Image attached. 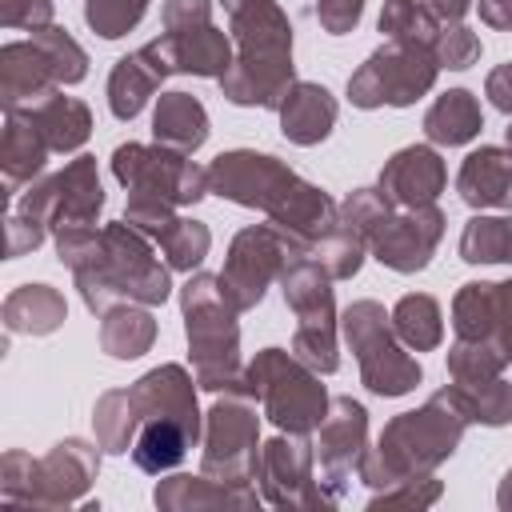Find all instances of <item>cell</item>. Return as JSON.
I'll list each match as a JSON object with an SVG mask.
<instances>
[{
    "label": "cell",
    "instance_id": "obj_15",
    "mask_svg": "<svg viewBox=\"0 0 512 512\" xmlns=\"http://www.w3.org/2000/svg\"><path fill=\"white\" fill-rule=\"evenodd\" d=\"M292 180H296V172L280 156L256 152V148H232L208 164V192L212 196L232 200L240 208H260V212H268Z\"/></svg>",
    "mask_w": 512,
    "mask_h": 512
},
{
    "label": "cell",
    "instance_id": "obj_26",
    "mask_svg": "<svg viewBox=\"0 0 512 512\" xmlns=\"http://www.w3.org/2000/svg\"><path fill=\"white\" fill-rule=\"evenodd\" d=\"M20 116L44 136V144L52 152H80L92 136V112L84 100L76 96H64V88L48 92L44 100L20 108Z\"/></svg>",
    "mask_w": 512,
    "mask_h": 512
},
{
    "label": "cell",
    "instance_id": "obj_44",
    "mask_svg": "<svg viewBox=\"0 0 512 512\" xmlns=\"http://www.w3.org/2000/svg\"><path fill=\"white\" fill-rule=\"evenodd\" d=\"M392 200L380 192V188H352L348 196H344V204H340V216H344V224L348 228H356L360 236H364V244L372 240V232L392 216Z\"/></svg>",
    "mask_w": 512,
    "mask_h": 512
},
{
    "label": "cell",
    "instance_id": "obj_23",
    "mask_svg": "<svg viewBox=\"0 0 512 512\" xmlns=\"http://www.w3.org/2000/svg\"><path fill=\"white\" fill-rule=\"evenodd\" d=\"M264 496H256V488H236V484H220L212 476H164L152 488V504L160 512H216V508H240L252 512L260 508Z\"/></svg>",
    "mask_w": 512,
    "mask_h": 512
},
{
    "label": "cell",
    "instance_id": "obj_35",
    "mask_svg": "<svg viewBox=\"0 0 512 512\" xmlns=\"http://www.w3.org/2000/svg\"><path fill=\"white\" fill-rule=\"evenodd\" d=\"M92 428H96V444L108 456L132 452V440H136V428H140V412L132 404V392L128 388H108L92 408Z\"/></svg>",
    "mask_w": 512,
    "mask_h": 512
},
{
    "label": "cell",
    "instance_id": "obj_56",
    "mask_svg": "<svg viewBox=\"0 0 512 512\" xmlns=\"http://www.w3.org/2000/svg\"><path fill=\"white\" fill-rule=\"evenodd\" d=\"M496 504H500L504 512H512V468L504 472V480H500V488H496Z\"/></svg>",
    "mask_w": 512,
    "mask_h": 512
},
{
    "label": "cell",
    "instance_id": "obj_54",
    "mask_svg": "<svg viewBox=\"0 0 512 512\" xmlns=\"http://www.w3.org/2000/svg\"><path fill=\"white\" fill-rule=\"evenodd\" d=\"M480 20L496 32H512V0H476Z\"/></svg>",
    "mask_w": 512,
    "mask_h": 512
},
{
    "label": "cell",
    "instance_id": "obj_5",
    "mask_svg": "<svg viewBox=\"0 0 512 512\" xmlns=\"http://www.w3.org/2000/svg\"><path fill=\"white\" fill-rule=\"evenodd\" d=\"M228 392L260 400L264 416L280 432H300V436H312L320 428V420L328 416V400H332L320 384V372L284 348H260L240 368V380Z\"/></svg>",
    "mask_w": 512,
    "mask_h": 512
},
{
    "label": "cell",
    "instance_id": "obj_46",
    "mask_svg": "<svg viewBox=\"0 0 512 512\" xmlns=\"http://www.w3.org/2000/svg\"><path fill=\"white\" fill-rule=\"evenodd\" d=\"M440 492H444V484L428 472V476H408V480H400V484H392V488H380V492H372V500H368V508L376 512V508H392V504H404V508H432L436 500H440Z\"/></svg>",
    "mask_w": 512,
    "mask_h": 512
},
{
    "label": "cell",
    "instance_id": "obj_57",
    "mask_svg": "<svg viewBox=\"0 0 512 512\" xmlns=\"http://www.w3.org/2000/svg\"><path fill=\"white\" fill-rule=\"evenodd\" d=\"M504 140H508V152H512V124H508V132H504Z\"/></svg>",
    "mask_w": 512,
    "mask_h": 512
},
{
    "label": "cell",
    "instance_id": "obj_41",
    "mask_svg": "<svg viewBox=\"0 0 512 512\" xmlns=\"http://www.w3.org/2000/svg\"><path fill=\"white\" fill-rule=\"evenodd\" d=\"M148 12V0H84V20L100 40L128 36Z\"/></svg>",
    "mask_w": 512,
    "mask_h": 512
},
{
    "label": "cell",
    "instance_id": "obj_18",
    "mask_svg": "<svg viewBox=\"0 0 512 512\" xmlns=\"http://www.w3.org/2000/svg\"><path fill=\"white\" fill-rule=\"evenodd\" d=\"M100 472V452L96 444L68 436L60 444H52L40 460H36V480H32V496L28 508H72L84 500V492L96 484Z\"/></svg>",
    "mask_w": 512,
    "mask_h": 512
},
{
    "label": "cell",
    "instance_id": "obj_42",
    "mask_svg": "<svg viewBox=\"0 0 512 512\" xmlns=\"http://www.w3.org/2000/svg\"><path fill=\"white\" fill-rule=\"evenodd\" d=\"M36 36V44L48 52V60H52V68H56V80H60V88H68V84H80L84 76H88V52L68 36V28H56V24H48V28H40V32H32Z\"/></svg>",
    "mask_w": 512,
    "mask_h": 512
},
{
    "label": "cell",
    "instance_id": "obj_1",
    "mask_svg": "<svg viewBox=\"0 0 512 512\" xmlns=\"http://www.w3.org/2000/svg\"><path fill=\"white\" fill-rule=\"evenodd\" d=\"M60 264L72 272L80 300L92 316L116 304H164L172 296L168 260L156 256V240L136 232L124 216L112 224H76L52 236Z\"/></svg>",
    "mask_w": 512,
    "mask_h": 512
},
{
    "label": "cell",
    "instance_id": "obj_37",
    "mask_svg": "<svg viewBox=\"0 0 512 512\" xmlns=\"http://www.w3.org/2000/svg\"><path fill=\"white\" fill-rule=\"evenodd\" d=\"M464 264H512V212L508 216H472L460 232Z\"/></svg>",
    "mask_w": 512,
    "mask_h": 512
},
{
    "label": "cell",
    "instance_id": "obj_20",
    "mask_svg": "<svg viewBox=\"0 0 512 512\" xmlns=\"http://www.w3.org/2000/svg\"><path fill=\"white\" fill-rule=\"evenodd\" d=\"M196 376L184 364H160L152 372H144L128 392L132 404L140 412V420H176L192 432V440L204 436V416L196 404Z\"/></svg>",
    "mask_w": 512,
    "mask_h": 512
},
{
    "label": "cell",
    "instance_id": "obj_47",
    "mask_svg": "<svg viewBox=\"0 0 512 512\" xmlns=\"http://www.w3.org/2000/svg\"><path fill=\"white\" fill-rule=\"evenodd\" d=\"M32 480H36V460L28 452H20V448H8L4 460H0V496H4V504L28 508Z\"/></svg>",
    "mask_w": 512,
    "mask_h": 512
},
{
    "label": "cell",
    "instance_id": "obj_21",
    "mask_svg": "<svg viewBox=\"0 0 512 512\" xmlns=\"http://www.w3.org/2000/svg\"><path fill=\"white\" fill-rule=\"evenodd\" d=\"M448 184V168L436 152V144H408L400 152H392L380 168L376 188L396 204V208H420V204H436V196Z\"/></svg>",
    "mask_w": 512,
    "mask_h": 512
},
{
    "label": "cell",
    "instance_id": "obj_30",
    "mask_svg": "<svg viewBox=\"0 0 512 512\" xmlns=\"http://www.w3.org/2000/svg\"><path fill=\"white\" fill-rule=\"evenodd\" d=\"M48 144L44 136L20 116V112H4V136H0V176H4V192L16 196L24 184H36V176L48 164Z\"/></svg>",
    "mask_w": 512,
    "mask_h": 512
},
{
    "label": "cell",
    "instance_id": "obj_52",
    "mask_svg": "<svg viewBox=\"0 0 512 512\" xmlns=\"http://www.w3.org/2000/svg\"><path fill=\"white\" fill-rule=\"evenodd\" d=\"M44 236H48V228H40V224L24 220L20 212H12L8 216V260L24 256V252H36L44 244Z\"/></svg>",
    "mask_w": 512,
    "mask_h": 512
},
{
    "label": "cell",
    "instance_id": "obj_13",
    "mask_svg": "<svg viewBox=\"0 0 512 512\" xmlns=\"http://www.w3.org/2000/svg\"><path fill=\"white\" fill-rule=\"evenodd\" d=\"M256 484L264 504L288 508V512H324L332 500L320 488L316 476V448L300 432H280L260 444L256 460Z\"/></svg>",
    "mask_w": 512,
    "mask_h": 512
},
{
    "label": "cell",
    "instance_id": "obj_32",
    "mask_svg": "<svg viewBox=\"0 0 512 512\" xmlns=\"http://www.w3.org/2000/svg\"><path fill=\"white\" fill-rule=\"evenodd\" d=\"M192 444H196L192 432L176 420H140L136 440H132V464L148 476H164L184 464Z\"/></svg>",
    "mask_w": 512,
    "mask_h": 512
},
{
    "label": "cell",
    "instance_id": "obj_12",
    "mask_svg": "<svg viewBox=\"0 0 512 512\" xmlns=\"http://www.w3.org/2000/svg\"><path fill=\"white\" fill-rule=\"evenodd\" d=\"M296 256H308V252L288 232H280L272 220L268 224H248L228 244L220 284H224L228 300L240 312H252L264 300V292L272 288V280H280L284 264L296 260Z\"/></svg>",
    "mask_w": 512,
    "mask_h": 512
},
{
    "label": "cell",
    "instance_id": "obj_24",
    "mask_svg": "<svg viewBox=\"0 0 512 512\" xmlns=\"http://www.w3.org/2000/svg\"><path fill=\"white\" fill-rule=\"evenodd\" d=\"M456 192L468 208H504L512 212V152L480 144L464 156L456 172Z\"/></svg>",
    "mask_w": 512,
    "mask_h": 512
},
{
    "label": "cell",
    "instance_id": "obj_10",
    "mask_svg": "<svg viewBox=\"0 0 512 512\" xmlns=\"http://www.w3.org/2000/svg\"><path fill=\"white\" fill-rule=\"evenodd\" d=\"M108 164L112 176L128 188V196L164 200L172 208H188L208 196V168L164 144H136V140L116 144Z\"/></svg>",
    "mask_w": 512,
    "mask_h": 512
},
{
    "label": "cell",
    "instance_id": "obj_16",
    "mask_svg": "<svg viewBox=\"0 0 512 512\" xmlns=\"http://www.w3.org/2000/svg\"><path fill=\"white\" fill-rule=\"evenodd\" d=\"M444 212L436 204H420V208H392V216L372 232L368 240V256L380 260L392 272H424L428 260L436 256L440 240H444Z\"/></svg>",
    "mask_w": 512,
    "mask_h": 512
},
{
    "label": "cell",
    "instance_id": "obj_38",
    "mask_svg": "<svg viewBox=\"0 0 512 512\" xmlns=\"http://www.w3.org/2000/svg\"><path fill=\"white\" fill-rule=\"evenodd\" d=\"M156 248L164 252L168 268H176V272H196V268L204 264L208 248H212V232H208V224H204V220L176 216V220L160 232Z\"/></svg>",
    "mask_w": 512,
    "mask_h": 512
},
{
    "label": "cell",
    "instance_id": "obj_55",
    "mask_svg": "<svg viewBox=\"0 0 512 512\" xmlns=\"http://www.w3.org/2000/svg\"><path fill=\"white\" fill-rule=\"evenodd\" d=\"M440 20H464L468 16V8H472V0H424Z\"/></svg>",
    "mask_w": 512,
    "mask_h": 512
},
{
    "label": "cell",
    "instance_id": "obj_50",
    "mask_svg": "<svg viewBox=\"0 0 512 512\" xmlns=\"http://www.w3.org/2000/svg\"><path fill=\"white\" fill-rule=\"evenodd\" d=\"M364 16V0H316V20L328 36H344L360 24Z\"/></svg>",
    "mask_w": 512,
    "mask_h": 512
},
{
    "label": "cell",
    "instance_id": "obj_29",
    "mask_svg": "<svg viewBox=\"0 0 512 512\" xmlns=\"http://www.w3.org/2000/svg\"><path fill=\"white\" fill-rule=\"evenodd\" d=\"M0 320L12 336H48L68 320V300L52 284H20L4 296Z\"/></svg>",
    "mask_w": 512,
    "mask_h": 512
},
{
    "label": "cell",
    "instance_id": "obj_39",
    "mask_svg": "<svg viewBox=\"0 0 512 512\" xmlns=\"http://www.w3.org/2000/svg\"><path fill=\"white\" fill-rule=\"evenodd\" d=\"M364 256H368V244H364V236L356 232V228H348L344 220H340V228L312 252V260H320L324 268H328V276L332 280H352L356 272H360V264H364Z\"/></svg>",
    "mask_w": 512,
    "mask_h": 512
},
{
    "label": "cell",
    "instance_id": "obj_2",
    "mask_svg": "<svg viewBox=\"0 0 512 512\" xmlns=\"http://www.w3.org/2000/svg\"><path fill=\"white\" fill-rule=\"evenodd\" d=\"M468 424H472V408H468L464 388L444 384L420 408L400 412L380 428L376 444L364 448L356 476L372 492L392 488L408 476H428L460 448Z\"/></svg>",
    "mask_w": 512,
    "mask_h": 512
},
{
    "label": "cell",
    "instance_id": "obj_43",
    "mask_svg": "<svg viewBox=\"0 0 512 512\" xmlns=\"http://www.w3.org/2000/svg\"><path fill=\"white\" fill-rule=\"evenodd\" d=\"M508 364L480 340H452L448 348V376L452 384H480V380H492L500 376Z\"/></svg>",
    "mask_w": 512,
    "mask_h": 512
},
{
    "label": "cell",
    "instance_id": "obj_28",
    "mask_svg": "<svg viewBox=\"0 0 512 512\" xmlns=\"http://www.w3.org/2000/svg\"><path fill=\"white\" fill-rule=\"evenodd\" d=\"M152 140L192 156L208 140V112L192 92H160L152 108Z\"/></svg>",
    "mask_w": 512,
    "mask_h": 512
},
{
    "label": "cell",
    "instance_id": "obj_7",
    "mask_svg": "<svg viewBox=\"0 0 512 512\" xmlns=\"http://www.w3.org/2000/svg\"><path fill=\"white\" fill-rule=\"evenodd\" d=\"M280 292H284V304L296 312L292 352L320 376H332L340 368V344H336L340 316H336L328 268L312 256H296L280 272Z\"/></svg>",
    "mask_w": 512,
    "mask_h": 512
},
{
    "label": "cell",
    "instance_id": "obj_51",
    "mask_svg": "<svg viewBox=\"0 0 512 512\" xmlns=\"http://www.w3.org/2000/svg\"><path fill=\"white\" fill-rule=\"evenodd\" d=\"M164 32H180V28H196L212 20V4L208 0H164Z\"/></svg>",
    "mask_w": 512,
    "mask_h": 512
},
{
    "label": "cell",
    "instance_id": "obj_11",
    "mask_svg": "<svg viewBox=\"0 0 512 512\" xmlns=\"http://www.w3.org/2000/svg\"><path fill=\"white\" fill-rule=\"evenodd\" d=\"M16 212L24 220L48 228L52 236L64 232V228H76V224H96L100 212H104V184H100V172H96V156L80 152L56 176L36 180L20 196Z\"/></svg>",
    "mask_w": 512,
    "mask_h": 512
},
{
    "label": "cell",
    "instance_id": "obj_31",
    "mask_svg": "<svg viewBox=\"0 0 512 512\" xmlns=\"http://www.w3.org/2000/svg\"><path fill=\"white\" fill-rule=\"evenodd\" d=\"M480 128H484V112L468 88L440 92L432 100V108L424 112V136H428V144H440V148H460V144L476 140Z\"/></svg>",
    "mask_w": 512,
    "mask_h": 512
},
{
    "label": "cell",
    "instance_id": "obj_6",
    "mask_svg": "<svg viewBox=\"0 0 512 512\" xmlns=\"http://www.w3.org/2000/svg\"><path fill=\"white\" fill-rule=\"evenodd\" d=\"M340 332H344V344L352 348V356L360 364V384L372 396L396 400V396H408L424 380L420 360L396 336L392 312H384L380 300H352L340 312Z\"/></svg>",
    "mask_w": 512,
    "mask_h": 512
},
{
    "label": "cell",
    "instance_id": "obj_36",
    "mask_svg": "<svg viewBox=\"0 0 512 512\" xmlns=\"http://www.w3.org/2000/svg\"><path fill=\"white\" fill-rule=\"evenodd\" d=\"M380 32L396 44H416V48H436L440 36V16L424 0H384L380 8Z\"/></svg>",
    "mask_w": 512,
    "mask_h": 512
},
{
    "label": "cell",
    "instance_id": "obj_3",
    "mask_svg": "<svg viewBox=\"0 0 512 512\" xmlns=\"http://www.w3.org/2000/svg\"><path fill=\"white\" fill-rule=\"evenodd\" d=\"M228 12V36L236 48L232 68L220 76V92L236 108H280L296 84L292 24L276 0H220Z\"/></svg>",
    "mask_w": 512,
    "mask_h": 512
},
{
    "label": "cell",
    "instance_id": "obj_14",
    "mask_svg": "<svg viewBox=\"0 0 512 512\" xmlns=\"http://www.w3.org/2000/svg\"><path fill=\"white\" fill-rule=\"evenodd\" d=\"M312 448H316L320 488L336 508L348 496L352 472L360 468V456L368 448V412H364V404L352 400V396H332L328 400V416L320 420Z\"/></svg>",
    "mask_w": 512,
    "mask_h": 512
},
{
    "label": "cell",
    "instance_id": "obj_25",
    "mask_svg": "<svg viewBox=\"0 0 512 512\" xmlns=\"http://www.w3.org/2000/svg\"><path fill=\"white\" fill-rule=\"evenodd\" d=\"M276 112H280L284 140L300 144V148H312V144L328 140V132L336 128V116H340L336 96L316 80H296Z\"/></svg>",
    "mask_w": 512,
    "mask_h": 512
},
{
    "label": "cell",
    "instance_id": "obj_9",
    "mask_svg": "<svg viewBox=\"0 0 512 512\" xmlns=\"http://www.w3.org/2000/svg\"><path fill=\"white\" fill-rule=\"evenodd\" d=\"M204 448H200V472L220 480V484H236V488H252L256 480V460H260V416H256V400L240 396V392H224L208 412H204Z\"/></svg>",
    "mask_w": 512,
    "mask_h": 512
},
{
    "label": "cell",
    "instance_id": "obj_45",
    "mask_svg": "<svg viewBox=\"0 0 512 512\" xmlns=\"http://www.w3.org/2000/svg\"><path fill=\"white\" fill-rule=\"evenodd\" d=\"M432 52H436V64H440V68L464 72V68H472V64L480 60V36H476L464 20H444Z\"/></svg>",
    "mask_w": 512,
    "mask_h": 512
},
{
    "label": "cell",
    "instance_id": "obj_8",
    "mask_svg": "<svg viewBox=\"0 0 512 512\" xmlns=\"http://www.w3.org/2000/svg\"><path fill=\"white\" fill-rule=\"evenodd\" d=\"M436 76H440V64H436L432 48L388 40L348 76V100L364 112H372V108H408L424 92L436 88Z\"/></svg>",
    "mask_w": 512,
    "mask_h": 512
},
{
    "label": "cell",
    "instance_id": "obj_27",
    "mask_svg": "<svg viewBox=\"0 0 512 512\" xmlns=\"http://www.w3.org/2000/svg\"><path fill=\"white\" fill-rule=\"evenodd\" d=\"M168 48H172V64L184 76H204V80H220L236 52H232V36L220 32L212 20L196 24V28H180V32H164Z\"/></svg>",
    "mask_w": 512,
    "mask_h": 512
},
{
    "label": "cell",
    "instance_id": "obj_33",
    "mask_svg": "<svg viewBox=\"0 0 512 512\" xmlns=\"http://www.w3.org/2000/svg\"><path fill=\"white\" fill-rule=\"evenodd\" d=\"M156 344V320L148 304H116L100 316V348L112 360H136Z\"/></svg>",
    "mask_w": 512,
    "mask_h": 512
},
{
    "label": "cell",
    "instance_id": "obj_4",
    "mask_svg": "<svg viewBox=\"0 0 512 512\" xmlns=\"http://www.w3.org/2000/svg\"><path fill=\"white\" fill-rule=\"evenodd\" d=\"M180 312L196 384L204 392H228L240 380V308L228 300L220 276L188 272L180 288Z\"/></svg>",
    "mask_w": 512,
    "mask_h": 512
},
{
    "label": "cell",
    "instance_id": "obj_48",
    "mask_svg": "<svg viewBox=\"0 0 512 512\" xmlns=\"http://www.w3.org/2000/svg\"><path fill=\"white\" fill-rule=\"evenodd\" d=\"M124 220H128L136 232H144V236L160 240V232H164V228L176 220V208H172V204H164V200L128 196V204H124Z\"/></svg>",
    "mask_w": 512,
    "mask_h": 512
},
{
    "label": "cell",
    "instance_id": "obj_34",
    "mask_svg": "<svg viewBox=\"0 0 512 512\" xmlns=\"http://www.w3.org/2000/svg\"><path fill=\"white\" fill-rule=\"evenodd\" d=\"M392 328H396V336H400L412 352H432V348H440V340H444V312H440L436 296H428V292H408V296H400L396 308H392Z\"/></svg>",
    "mask_w": 512,
    "mask_h": 512
},
{
    "label": "cell",
    "instance_id": "obj_22",
    "mask_svg": "<svg viewBox=\"0 0 512 512\" xmlns=\"http://www.w3.org/2000/svg\"><path fill=\"white\" fill-rule=\"evenodd\" d=\"M56 88H60L56 68L48 60V52L36 44V36L32 40H8L0 48V104H4V112H20Z\"/></svg>",
    "mask_w": 512,
    "mask_h": 512
},
{
    "label": "cell",
    "instance_id": "obj_40",
    "mask_svg": "<svg viewBox=\"0 0 512 512\" xmlns=\"http://www.w3.org/2000/svg\"><path fill=\"white\" fill-rule=\"evenodd\" d=\"M460 388H464V396H468L472 424H484V428H504V424H512V380L492 376V380L460 384Z\"/></svg>",
    "mask_w": 512,
    "mask_h": 512
},
{
    "label": "cell",
    "instance_id": "obj_17",
    "mask_svg": "<svg viewBox=\"0 0 512 512\" xmlns=\"http://www.w3.org/2000/svg\"><path fill=\"white\" fill-rule=\"evenodd\" d=\"M456 340L488 344L504 364H512V280H468L452 296Z\"/></svg>",
    "mask_w": 512,
    "mask_h": 512
},
{
    "label": "cell",
    "instance_id": "obj_19",
    "mask_svg": "<svg viewBox=\"0 0 512 512\" xmlns=\"http://www.w3.org/2000/svg\"><path fill=\"white\" fill-rule=\"evenodd\" d=\"M172 72H176V64H172V48H168L164 32L156 40H148L144 48L120 56L108 72V108H112V116L116 120H136Z\"/></svg>",
    "mask_w": 512,
    "mask_h": 512
},
{
    "label": "cell",
    "instance_id": "obj_49",
    "mask_svg": "<svg viewBox=\"0 0 512 512\" xmlns=\"http://www.w3.org/2000/svg\"><path fill=\"white\" fill-rule=\"evenodd\" d=\"M52 0H0V24L4 28H24L40 32L52 24Z\"/></svg>",
    "mask_w": 512,
    "mask_h": 512
},
{
    "label": "cell",
    "instance_id": "obj_53",
    "mask_svg": "<svg viewBox=\"0 0 512 512\" xmlns=\"http://www.w3.org/2000/svg\"><path fill=\"white\" fill-rule=\"evenodd\" d=\"M484 96H488L492 108H500V112L512 116V60H508V64H496V68L488 72V80H484Z\"/></svg>",
    "mask_w": 512,
    "mask_h": 512
}]
</instances>
